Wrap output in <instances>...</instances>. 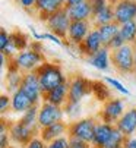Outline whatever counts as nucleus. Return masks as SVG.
I'll return each mask as SVG.
<instances>
[{
    "label": "nucleus",
    "instance_id": "1",
    "mask_svg": "<svg viewBox=\"0 0 136 148\" xmlns=\"http://www.w3.org/2000/svg\"><path fill=\"white\" fill-rule=\"evenodd\" d=\"M35 72H37L40 84H41L42 94L49 92L50 90L62 85V84H64L66 81H69L66 78V75L63 73L60 65L53 63V62H47V60H45Z\"/></svg>",
    "mask_w": 136,
    "mask_h": 148
},
{
    "label": "nucleus",
    "instance_id": "2",
    "mask_svg": "<svg viewBox=\"0 0 136 148\" xmlns=\"http://www.w3.org/2000/svg\"><path fill=\"white\" fill-rule=\"evenodd\" d=\"M111 66L122 75L135 73L136 71L135 46L124 44L117 50H111Z\"/></svg>",
    "mask_w": 136,
    "mask_h": 148
},
{
    "label": "nucleus",
    "instance_id": "3",
    "mask_svg": "<svg viewBox=\"0 0 136 148\" xmlns=\"http://www.w3.org/2000/svg\"><path fill=\"white\" fill-rule=\"evenodd\" d=\"M12 60L16 63L18 69L22 73H28V72H35L45 62V57L38 50L27 49V50L19 51L15 57H12Z\"/></svg>",
    "mask_w": 136,
    "mask_h": 148
},
{
    "label": "nucleus",
    "instance_id": "4",
    "mask_svg": "<svg viewBox=\"0 0 136 148\" xmlns=\"http://www.w3.org/2000/svg\"><path fill=\"white\" fill-rule=\"evenodd\" d=\"M97 123H98V117H81L78 120L69 122L67 135L70 138H78L86 142H92Z\"/></svg>",
    "mask_w": 136,
    "mask_h": 148
},
{
    "label": "nucleus",
    "instance_id": "5",
    "mask_svg": "<svg viewBox=\"0 0 136 148\" xmlns=\"http://www.w3.org/2000/svg\"><path fill=\"white\" fill-rule=\"evenodd\" d=\"M126 112V106L124 101L122 98H108L107 101H104L103 104V109L98 113V120L105 122V123H111V125H116L119 122V119L123 116V113Z\"/></svg>",
    "mask_w": 136,
    "mask_h": 148
},
{
    "label": "nucleus",
    "instance_id": "6",
    "mask_svg": "<svg viewBox=\"0 0 136 148\" xmlns=\"http://www.w3.org/2000/svg\"><path fill=\"white\" fill-rule=\"evenodd\" d=\"M45 24H47V28H49L50 32L56 34L62 40H66L67 32H69V28H70V24H72V19H70L69 13H67V9L63 8V9L51 13Z\"/></svg>",
    "mask_w": 136,
    "mask_h": 148
},
{
    "label": "nucleus",
    "instance_id": "7",
    "mask_svg": "<svg viewBox=\"0 0 136 148\" xmlns=\"http://www.w3.org/2000/svg\"><path fill=\"white\" fill-rule=\"evenodd\" d=\"M64 120V110L60 106L51 104L49 101H42L38 110V128L42 129L56 122Z\"/></svg>",
    "mask_w": 136,
    "mask_h": 148
},
{
    "label": "nucleus",
    "instance_id": "8",
    "mask_svg": "<svg viewBox=\"0 0 136 148\" xmlns=\"http://www.w3.org/2000/svg\"><path fill=\"white\" fill-rule=\"evenodd\" d=\"M91 92H92V81L82 75H75L69 79V101L82 103V100Z\"/></svg>",
    "mask_w": 136,
    "mask_h": 148
},
{
    "label": "nucleus",
    "instance_id": "9",
    "mask_svg": "<svg viewBox=\"0 0 136 148\" xmlns=\"http://www.w3.org/2000/svg\"><path fill=\"white\" fill-rule=\"evenodd\" d=\"M21 90L32 100L34 104L40 106L42 103L44 94H42V90H41V84H40L37 72L24 73V78H22V82H21Z\"/></svg>",
    "mask_w": 136,
    "mask_h": 148
},
{
    "label": "nucleus",
    "instance_id": "10",
    "mask_svg": "<svg viewBox=\"0 0 136 148\" xmlns=\"http://www.w3.org/2000/svg\"><path fill=\"white\" fill-rule=\"evenodd\" d=\"M38 134H40V128H31V126H27L19 120L10 123V129H9L10 139H12V142H15L21 147H25Z\"/></svg>",
    "mask_w": 136,
    "mask_h": 148
},
{
    "label": "nucleus",
    "instance_id": "11",
    "mask_svg": "<svg viewBox=\"0 0 136 148\" xmlns=\"http://www.w3.org/2000/svg\"><path fill=\"white\" fill-rule=\"evenodd\" d=\"M136 21V0H119L114 5V22L123 25Z\"/></svg>",
    "mask_w": 136,
    "mask_h": 148
},
{
    "label": "nucleus",
    "instance_id": "12",
    "mask_svg": "<svg viewBox=\"0 0 136 148\" xmlns=\"http://www.w3.org/2000/svg\"><path fill=\"white\" fill-rule=\"evenodd\" d=\"M91 28V22L89 21H72L69 32H67V46H81L83 43V40L86 38V35L89 34Z\"/></svg>",
    "mask_w": 136,
    "mask_h": 148
},
{
    "label": "nucleus",
    "instance_id": "13",
    "mask_svg": "<svg viewBox=\"0 0 136 148\" xmlns=\"http://www.w3.org/2000/svg\"><path fill=\"white\" fill-rule=\"evenodd\" d=\"M101 47H104V44H103L100 31L94 27L92 29L89 31V34L86 35V38L83 40V43L81 46H78V50H79V54H82V56H85L88 59L89 56H92L94 53H97Z\"/></svg>",
    "mask_w": 136,
    "mask_h": 148
},
{
    "label": "nucleus",
    "instance_id": "14",
    "mask_svg": "<svg viewBox=\"0 0 136 148\" xmlns=\"http://www.w3.org/2000/svg\"><path fill=\"white\" fill-rule=\"evenodd\" d=\"M114 129H116V125H111V123H105V122L98 120V123L95 126V132H94L92 142H91L92 148H104V145L111 138Z\"/></svg>",
    "mask_w": 136,
    "mask_h": 148
},
{
    "label": "nucleus",
    "instance_id": "15",
    "mask_svg": "<svg viewBox=\"0 0 136 148\" xmlns=\"http://www.w3.org/2000/svg\"><path fill=\"white\" fill-rule=\"evenodd\" d=\"M66 8V0H37L35 12H38L40 19L47 22L51 13Z\"/></svg>",
    "mask_w": 136,
    "mask_h": 148
},
{
    "label": "nucleus",
    "instance_id": "16",
    "mask_svg": "<svg viewBox=\"0 0 136 148\" xmlns=\"http://www.w3.org/2000/svg\"><path fill=\"white\" fill-rule=\"evenodd\" d=\"M42 101H49L51 104L64 107L66 103L69 101V81H66L64 84H62V85L50 90L49 92H45Z\"/></svg>",
    "mask_w": 136,
    "mask_h": 148
},
{
    "label": "nucleus",
    "instance_id": "17",
    "mask_svg": "<svg viewBox=\"0 0 136 148\" xmlns=\"http://www.w3.org/2000/svg\"><path fill=\"white\" fill-rule=\"evenodd\" d=\"M116 128L124 135V136H132L136 135V107L127 109L123 116L119 119L116 123Z\"/></svg>",
    "mask_w": 136,
    "mask_h": 148
},
{
    "label": "nucleus",
    "instance_id": "18",
    "mask_svg": "<svg viewBox=\"0 0 136 148\" xmlns=\"http://www.w3.org/2000/svg\"><path fill=\"white\" fill-rule=\"evenodd\" d=\"M69 132V123L64 122V120H60V122H56L50 126H45V128L40 129V136L45 141V142H50L56 138H60V136H64Z\"/></svg>",
    "mask_w": 136,
    "mask_h": 148
},
{
    "label": "nucleus",
    "instance_id": "19",
    "mask_svg": "<svg viewBox=\"0 0 136 148\" xmlns=\"http://www.w3.org/2000/svg\"><path fill=\"white\" fill-rule=\"evenodd\" d=\"M88 63L98 71L110 69V66H111V50L107 46L101 47L97 53H94L92 56L88 57Z\"/></svg>",
    "mask_w": 136,
    "mask_h": 148
},
{
    "label": "nucleus",
    "instance_id": "20",
    "mask_svg": "<svg viewBox=\"0 0 136 148\" xmlns=\"http://www.w3.org/2000/svg\"><path fill=\"white\" fill-rule=\"evenodd\" d=\"M10 98H12V110L13 113H18V114H24L27 110H29L32 106H37L32 103V100L22 91L21 88L16 90L15 92L10 94Z\"/></svg>",
    "mask_w": 136,
    "mask_h": 148
},
{
    "label": "nucleus",
    "instance_id": "21",
    "mask_svg": "<svg viewBox=\"0 0 136 148\" xmlns=\"http://www.w3.org/2000/svg\"><path fill=\"white\" fill-rule=\"evenodd\" d=\"M66 9H67V13H69L72 21H89V19H92V8H91L89 0H85L82 3L69 6Z\"/></svg>",
    "mask_w": 136,
    "mask_h": 148
},
{
    "label": "nucleus",
    "instance_id": "22",
    "mask_svg": "<svg viewBox=\"0 0 136 148\" xmlns=\"http://www.w3.org/2000/svg\"><path fill=\"white\" fill-rule=\"evenodd\" d=\"M95 28L100 31V35H101V40H103L104 46H108L110 41L120 32V25L117 22L104 24V25H100V27H95Z\"/></svg>",
    "mask_w": 136,
    "mask_h": 148
},
{
    "label": "nucleus",
    "instance_id": "23",
    "mask_svg": "<svg viewBox=\"0 0 136 148\" xmlns=\"http://www.w3.org/2000/svg\"><path fill=\"white\" fill-rule=\"evenodd\" d=\"M92 24L94 27H100L104 24H110V22H114V5H107L101 12H98L97 15L92 16Z\"/></svg>",
    "mask_w": 136,
    "mask_h": 148
},
{
    "label": "nucleus",
    "instance_id": "24",
    "mask_svg": "<svg viewBox=\"0 0 136 148\" xmlns=\"http://www.w3.org/2000/svg\"><path fill=\"white\" fill-rule=\"evenodd\" d=\"M122 38L124 40L126 44H136V21L132 22H126L123 25H120V32Z\"/></svg>",
    "mask_w": 136,
    "mask_h": 148
},
{
    "label": "nucleus",
    "instance_id": "25",
    "mask_svg": "<svg viewBox=\"0 0 136 148\" xmlns=\"http://www.w3.org/2000/svg\"><path fill=\"white\" fill-rule=\"evenodd\" d=\"M64 110V116H67V119H69L70 122L73 120H78L81 119V114H82V103H76V101H67L66 106L63 107Z\"/></svg>",
    "mask_w": 136,
    "mask_h": 148
},
{
    "label": "nucleus",
    "instance_id": "26",
    "mask_svg": "<svg viewBox=\"0 0 136 148\" xmlns=\"http://www.w3.org/2000/svg\"><path fill=\"white\" fill-rule=\"evenodd\" d=\"M38 110H40V106H32L29 110H27L24 114H21L19 122H22L27 126H31V128H38Z\"/></svg>",
    "mask_w": 136,
    "mask_h": 148
},
{
    "label": "nucleus",
    "instance_id": "27",
    "mask_svg": "<svg viewBox=\"0 0 136 148\" xmlns=\"http://www.w3.org/2000/svg\"><path fill=\"white\" fill-rule=\"evenodd\" d=\"M10 44L15 46V49L18 51H22V50H27L29 43H28V37L21 32V31H15V32H10Z\"/></svg>",
    "mask_w": 136,
    "mask_h": 148
},
{
    "label": "nucleus",
    "instance_id": "28",
    "mask_svg": "<svg viewBox=\"0 0 136 148\" xmlns=\"http://www.w3.org/2000/svg\"><path fill=\"white\" fill-rule=\"evenodd\" d=\"M22 78H24V73H22L21 71H12V72H8L6 79H8V90H9L10 94L21 88Z\"/></svg>",
    "mask_w": 136,
    "mask_h": 148
},
{
    "label": "nucleus",
    "instance_id": "29",
    "mask_svg": "<svg viewBox=\"0 0 136 148\" xmlns=\"http://www.w3.org/2000/svg\"><path fill=\"white\" fill-rule=\"evenodd\" d=\"M92 94H94L95 98H98L100 101H107L108 98H111L108 88L104 85V82H101V81L92 82Z\"/></svg>",
    "mask_w": 136,
    "mask_h": 148
},
{
    "label": "nucleus",
    "instance_id": "30",
    "mask_svg": "<svg viewBox=\"0 0 136 148\" xmlns=\"http://www.w3.org/2000/svg\"><path fill=\"white\" fill-rule=\"evenodd\" d=\"M124 139H126V136L116 128L114 132H113V135H111V138L108 139V142L104 145V148H123Z\"/></svg>",
    "mask_w": 136,
    "mask_h": 148
},
{
    "label": "nucleus",
    "instance_id": "31",
    "mask_svg": "<svg viewBox=\"0 0 136 148\" xmlns=\"http://www.w3.org/2000/svg\"><path fill=\"white\" fill-rule=\"evenodd\" d=\"M104 82L107 84V85H110L111 88H114L117 92H120V94H123V95H130V91L123 85L120 81H117V79H114V78H110V76H105V78H104Z\"/></svg>",
    "mask_w": 136,
    "mask_h": 148
},
{
    "label": "nucleus",
    "instance_id": "32",
    "mask_svg": "<svg viewBox=\"0 0 136 148\" xmlns=\"http://www.w3.org/2000/svg\"><path fill=\"white\" fill-rule=\"evenodd\" d=\"M69 147V135H64L47 142V148H67Z\"/></svg>",
    "mask_w": 136,
    "mask_h": 148
},
{
    "label": "nucleus",
    "instance_id": "33",
    "mask_svg": "<svg viewBox=\"0 0 136 148\" xmlns=\"http://www.w3.org/2000/svg\"><path fill=\"white\" fill-rule=\"evenodd\" d=\"M9 110H12V98L9 94H2L0 95V112L5 116Z\"/></svg>",
    "mask_w": 136,
    "mask_h": 148
},
{
    "label": "nucleus",
    "instance_id": "34",
    "mask_svg": "<svg viewBox=\"0 0 136 148\" xmlns=\"http://www.w3.org/2000/svg\"><path fill=\"white\" fill-rule=\"evenodd\" d=\"M41 40H49V41H51V43H56L57 46H64V43H63V40L60 38V37H57L56 34H53V32H42V34H38V37H37V41H41Z\"/></svg>",
    "mask_w": 136,
    "mask_h": 148
},
{
    "label": "nucleus",
    "instance_id": "35",
    "mask_svg": "<svg viewBox=\"0 0 136 148\" xmlns=\"http://www.w3.org/2000/svg\"><path fill=\"white\" fill-rule=\"evenodd\" d=\"M24 148H47V142H45L40 135H37V136H34Z\"/></svg>",
    "mask_w": 136,
    "mask_h": 148
},
{
    "label": "nucleus",
    "instance_id": "36",
    "mask_svg": "<svg viewBox=\"0 0 136 148\" xmlns=\"http://www.w3.org/2000/svg\"><path fill=\"white\" fill-rule=\"evenodd\" d=\"M89 3H91V8H92V16L101 12L107 5H110L108 0H89Z\"/></svg>",
    "mask_w": 136,
    "mask_h": 148
},
{
    "label": "nucleus",
    "instance_id": "37",
    "mask_svg": "<svg viewBox=\"0 0 136 148\" xmlns=\"http://www.w3.org/2000/svg\"><path fill=\"white\" fill-rule=\"evenodd\" d=\"M67 148H92V145H91V142H86V141L69 136V147H67Z\"/></svg>",
    "mask_w": 136,
    "mask_h": 148
},
{
    "label": "nucleus",
    "instance_id": "38",
    "mask_svg": "<svg viewBox=\"0 0 136 148\" xmlns=\"http://www.w3.org/2000/svg\"><path fill=\"white\" fill-rule=\"evenodd\" d=\"M9 44H10V32L2 28L0 29V50H5Z\"/></svg>",
    "mask_w": 136,
    "mask_h": 148
},
{
    "label": "nucleus",
    "instance_id": "39",
    "mask_svg": "<svg viewBox=\"0 0 136 148\" xmlns=\"http://www.w3.org/2000/svg\"><path fill=\"white\" fill-rule=\"evenodd\" d=\"M126 43H124V40L122 38V35L120 34H117L114 38H113L111 41H110V44L107 46L110 50H117V49H120L122 46H124Z\"/></svg>",
    "mask_w": 136,
    "mask_h": 148
},
{
    "label": "nucleus",
    "instance_id": "40",
    "mask_svg": "<svg viewBox=\"0 0 136 148\" xmlns=\"http://www.w3.org/2000/svg\"><path fill=\"white\" fill-rule=\"evenodd\" d=\"M16 3L28 12L35 10V5H37V0H16Z\"/></svg>",
    "mask_w": 136,
    "mask_h": 148
},
{
    "label": "nucleus",
    "instance_id": "41",
    "mask_svg": "<svg viewBox=\"0 0 136 148\" xmlns=\"http://www.w3.org/2000/svg\"><path fill=\"white\" fill-rule=\"evenodd\" d=\"M123 148H136V135H132V136H126Z\"/></svg>",
    "mask_w": 136,
    "mask_h": 148
},
{
    "label": "nucleus",
    "instance_id": "42",
    "mask_svg": "<svg viewBox=\"0 0 136 148\" xmlns=\"http://www.w3.org/2000/svg\"><path fill=\"white\" fill-rule=\"evenodd\" d=\"M85 0H66V8L69 6H73V5H78V3H82Z\"/></svg>",
    "mask_w": 136,
    "mask_h": 148
},
{
    "label": "nucleus",
    "instance_id": "43",
    "mask_svg": "<svg viewBox=\"0 0 136 148\" xmlns=\"http://www.w3.org/2000/svg\"><path fill=\"white\" fill-rule=\"evenodd\" d=\"M119 2V0H108V3H111V5H116Z\"/></svg>",
    "mask_w": 136,
    "mask_h": 148
},
{
    "label": "nucleus",
    "instance_id": "44",
    "mask_svg": "<svg viewBox=\"0 0 136 148\" xmlns=\"http://www.w3.org/2000/svg\"><path fill=\"white\" fill-rule=\"evenodd\" d=\"M135 62H136V44H135Z\"/></svg>",
    "mask_w": 136,
    "mask_h": 148
},
{
    "label": "nucleus",
    "instance_id": "45",
    "mask_svg": "<svg viewBox=\"0 0 136 148\" xmlns=\"http://www.w3.org/2000/svg\"><path fill=\"white\" fill-rule=\"evenodd\" d=\"M135 76H136V71H135Z\"/></svg>",
    "mask_w": 136,
    "mask_h": 148
},
{
    "label": "nucleus",
    "instance_id": "46",
    "mask_svg": "<svg viewBox=\"0 0 136 148\" xmlns=\"http://www.w3.org/2000/svg\"><path fill=\"white\" fill-rule=\"evenodd\" d=\"M9 148H13V147H9Z\"/></svg>",
    "mask_w": 136,
    "mask_h": 148
}]
</instances>
